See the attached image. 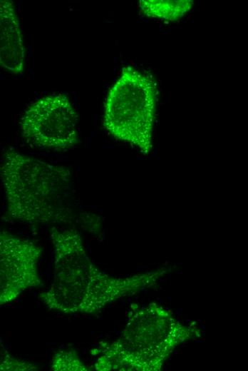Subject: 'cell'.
<instances>
[{"instance_id":"obj_5","label":"cell","mask_w":248,"mask_h":371,"mask_svg":"<svg viewBox=\"0 0 248 371\" xmlns=\"http://www.w3.org/2000/svg\"><path fill=\"white\" fill-rule=\"evenodd\" d=\"M20 127L23 137L41 148L68 150L79 141L78 113L63 93L33 102L24 112Z\"/></svg>"},{"instance_id":"obj_8","label":"cell","mask_w":248,"mask_h":371,"mask_svg":"<svg viewBox=\"0 0 248 371\" xmlns=\"http://www.w3.org/2000/svg\"><path fill=\"white\" fill-rule=\"evenodd\" d=\"M193 5L190 0L158 1L141 0L139 8L145 16L168 21L180 19Z\"/></svg>"},{"instance_id":"obj_3","label":"cell","mask_w":248,"mask_h":371,"mask_svg":"<svg viewBox=\"0 0 248 371\" xmlns=\"http://www.w3.org/2000/svg\"><path fill=\"white\" fill-rule=\"evenodd\" d=\"M157 101L153 77L136 68L124 67L105 98L104 128L115 138L148 155L153 146Z\"/></svg>"},{"instance_id":"obj_9","label":"cell","mask_w":248,"mask_h":371,"mask_svg":"<svg viewBox=\"0 0 248 371\" xmlns=\"http://www.w3.org/2000/svg\"><path fill=\"white\" fill-rule=\"evenodd\" d=\"M52 370H86L78 356L71 352H61L56 355Z\"/></svg>"},{"instance_id":"obj_1","label":"cell","mask_w":248,"mask_h":371,"mask_svg":"<svg viewBox=\"0 0 248 371\" xmlns=\"http://www.w3.org/2000/svg\"><path fill=\"white\" fill-rule=\"evenodd\" d=\"M55 275L51 289L41 293L52 309L64 312H93L108 302L149 283L153 273L128 279L111 278L100 272L86 255L79 234L51 230Z\"/></svg>"},{"instance_id":"obj_6","label":"cell","mask_w":248,"mask_h":371,"mask_svg":"<svg viewBox=\"0 0 248 371\" xmlns=\"http://www.w3.org/2000/svg\"><path fill=\"white\" fill-rule=\"evenodd\" d=\"M41 253V248L29 240L1 233V303L40 283L36 268Z\"/></svg>"},{"instance_id":"obj_4","label":"cell","mask_w":248,"mask_h":371,"mask_svg":"<svg viewBox=\"0 0 248 371\" xmlns=\"http://www.w3.org/2000/svg\"><path fill=\"white\" fill-rule=\"evenodd\" d=\"M162 309L152 306L138 312L123 336L98 359L96 367L107 370L111 364L122 370H157L176 344L180 328Z\"/></svg>"},{"instance_id":"obj_2","label":"cell","mask_w":248,"mask_h":371,"mask_svg":"<svg viewBox=\"0 0 248 371\" xmlns=\"http://www.w3.org/2000/svg\"><path fill=\"white\" fill-rule=\"evenodd\" d=\"M0 178L8 214L14 219L28 223L67 221L73 193L68 168L9 150L1 160Z\"/></svg>"},{"instance_id":"obj_7","label":"cell","mask_w":248,"mask_h":371,"mask_svg":"<svg viewBox=\"0 0 248 371\" xmlns=\"http://www.w3.org/2000/svg\"><path fill=\"white\" fill-rule=\"evenodd\" d=\"M0 64L12 73H20L25 64V49L15 5L0 1Z\"/></svg>"}]
</instances>
